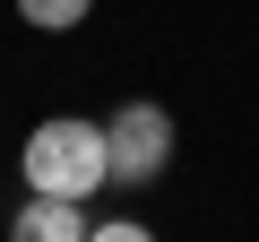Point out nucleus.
<instances>
[{"label":"nucleus","instance_id":"1","mask_svg":"<svg viewBox=\"0 0 259 242\" xmlns=\"http://www.w3.org/2000/svg\"><path fill=\"white\" fill-rule=\"evenodd\" d=\"M26 182L52 190V199H87V190H112V139H104V121H35V139H26Z\"/></svg>","mask_w":259,"mask_h":242},{"label":"nucleus","instance_id":"2","mask_svg":"<svg viewBox=\"0 0 259 242\" xmlns=\"http://www.w3.org/2000/svg\"><path fill=\"white\" fill-rule=\"evenodd\" d=\"M104 139H112V182L121 190H147V182H164V165H173V112L164 104H121L112 121H104Z\"/></svg>","mask_w":259,"mask_h":242},{"label":"nucleus","instance_id":"3","mask_svg":"<svg viewBox=\"0 0 259 242\" xmlns=\"http://www.w3.org/2000/svg\"><path fill=\"white\" fill-rule=\"evenodd\" d=\"M95 225H87V208L78 199H52V190H35L18 216H9V242H87Z\"/></svg>","mask_w":259,"mask_h":242},{"label":"nucleus","instance_id":"4","mask_svg":"<svg viewBox=\"0 0 259 242\" xmlns=\"http://www.w3.org/2000/svg\"><path fill=\"white\" fill-rule=\"evenodd\" d=\"M87 9H95V0H18V18H26V26H44V35L87 26Z\"/></svg>","mask_w":259,"mask_h":242},{"label":"nucleus","instance_id":"5","mask_svg":"<svg viewBox=\"0 0 259 242\" xmlns=\"http://www.w3.org/2000/svg\"><path fill=\"white\" fill-rule=\"evenodd\" d=\"M87 242H156V233H147V225H139V216H104V225H95V233H87Z\"/></svg>","mask_w":259,"mask_h":242}]
</instances>
